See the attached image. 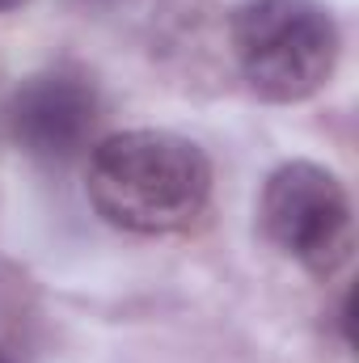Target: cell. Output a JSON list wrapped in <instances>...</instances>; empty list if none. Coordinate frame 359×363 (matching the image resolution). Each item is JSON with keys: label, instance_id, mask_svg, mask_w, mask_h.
<instances>
[{"label": "cell", "instance_id": "1", "mask_svg": "<svg viewBox=\"0 0 359 363\" xmlns=\"http://www.w3.org/2000/svg\"><path fill=\"white\" fill-rule=\"evenodd\" d=\"M211 199V161L186 135L140 127L106 135L89 157V203L140 237L182 233Z\"/></svg>", "mask_w": 359, "mask_h": 363}, {"label": "cell", "instance_id": "2", "mask_svg": "<svg viewBox=\"0 0 359 363\" xmlns=\"http://www.w3.org/2000/svg\"><path fill=\"white\" fill-rule=\"evenodd\" d=\"M245 85L267 101H304L338 64V26L317 0H245L233 13Z\"/></svg>", "mask_w": 359, "mask_h": 363}, {"label": "cell", "instance_id": "3", "mask_svg": "<svg viewBox=\"0 0 359 363\" xmlns=\"http://www.w3.org/2000/svg\"><path fill=\"white\" fill-rule=\"evenodd\" d=\"M258 220L270 241L309 274L330 279L355 250V211L347 186L313 161H287L263 186Z\"/></svg>", "mask_w": 359, "mask_h": 363}, {"label": "cell", "instance_id": "4", "mask_svg": "<svg viewBox=\"0 0 359 363\" xmlns=\"http://www.w3.org/2000/svg\"><path fill=\"white\" fill-rule=\"evenodd\" d=\"M97 127V97L81 77H34L9 101L13 140L38 161H72Z\"/></svg>", "mask_w": 359, "mask_h": 363}, {"label": "cell", "instance_id": "5", "mask_svg": "<svg viewBox=\"0 0 359 363\" xmlns=\"http://www.w3.org/2000/svg\"><path fill=\"white\" fill-rule=\"evenodd\" d=\"M21 0H0V13H9V9H17Z\"/></svg>", "mask_w": 359, "mask_h": 363}]
</instances>
